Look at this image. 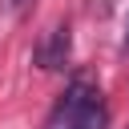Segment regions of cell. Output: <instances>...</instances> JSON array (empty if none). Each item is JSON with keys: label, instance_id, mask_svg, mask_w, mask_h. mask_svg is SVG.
<instances>
[{"label": "cell", "instance_id": "6da1fadb", "mask_svg": "<svg viewBox=\"0 0 129 129\" xmlns=\"http://www.w3.org/2000/svg\"><path fill=\"white\" fill-rule=\"evenodd\" d=\"M48 129H109V105L105 97L85 85V81H73L56 105V117Z\"/></svg>", "mask_w": 129, "mask_h": 129}, {"label": "cell", "instance_id": "7a4b0ae2", "mask_svg": "<svg viewBox=\"0 0 129 129\" xmlns=\"http://www.w3.org/2000/svg\"><path fill=\"white\" fill-rule=\"evenodd\" d=\"M64 56H69V28H52V36L36 48V60L40 69H60Z\"/></svg>", "mask_w": 129, "mask_h": 129}, {"label": "cell", "instance_id": "3957f363", "mask_svg": "<svg viewBox=\"0 0 129 129\" xmlns=\"http://www.w3.org/2000/svg\"><path fill=\"white\" fill-rule=\"evenodd\" d=\"M4 4H8V12H24V8L32 4V0H4Z\"/></svg>", "mask_w": 129, "mask_h": 129}]
</instances>
